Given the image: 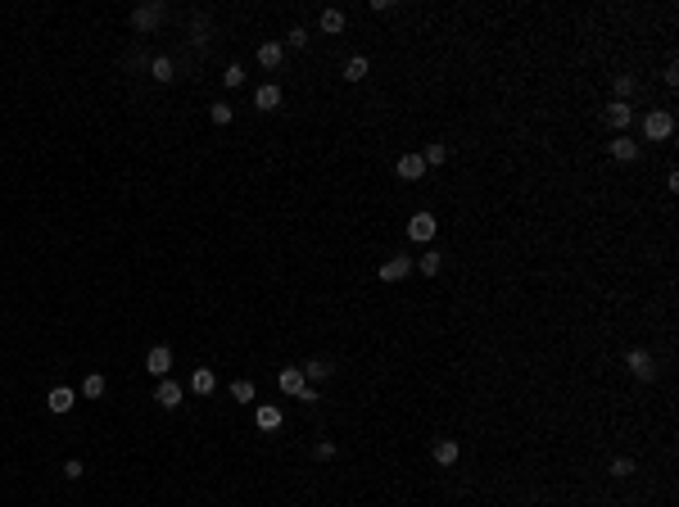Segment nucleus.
I'll return each mask as SVG.
<instances>
[{"label":"nucleus","instance_id":"nucleus-1","mask_svg":"<svg viewBox=\"0 0 679 507\" xmlns=\"http://www.w3.org/2000/svg\"><path fill=\"white\" fill-rule=\"evenodd\" d=\"M671 131H675V113H671V109H652V113L643 118V136H648V141H666Z\"/></svg>","mask_w":679,"mask_h":507},{"label":"nucleus","instance_id":"nucleus-2","mask_svg":"<svg viewBox=\"0 0 679 507\" xmlns=\"http://www.w3.org/2000/svg\"><path fill=\"white\" fill-rule=\"evenodd\" d=\"M625 367L634 371L638 380H652L657 376V362H652V353H648V349H629L625 353Z\"/></svg>","mask_w":679,"mask_h":507},{"label":"nucleus","instance_id":"nucleus-3","mask_svg":"<svg viewBox=\"0 0 679 507\" xmlns=\"http://www.w3.org/2000/svg\"><path fill=\"white\" fill-rule=\"evenodd\" d=\"M408 241H417V245L435 241V213H413V222H408Z\"/></svg>","mask_w":679,"mask_h":507},{"label":"nucleus","instance_id":"nucleus-4","mask_svg":"<svg viewBox=\"0 0 679 507\" xmlns=\"http://www.w3.org/2000/svg\"><path fill=\"white\" fill-rule=\"evenodd\" d=\"M159 23H164V5H141V9H131V27H136V32H155Z\"/></svg>","mask_w":679,"mask_h":507},{"label":"nucleus","instance_id":"nucleus-5","mask_svg":"<svg viewBox=\"0 0 679 507\" xmlns=\"http://www.w3.org/2000/svg\"><path fill=\"white\" fill-rule=\"evenodd\" d=\"M629 118H634V109H629L625 100H611L607 104V127L616 131V136H625V127H629Z\"/></svg>","mask_w":679,"mask_h":507},{"label":"nucleus","instance_id":"nucleus-6","mask_svg":"<svg viewBox=\"0 0 679 507\" xmlns=\"http://www.w3.org/2000/svg\"><path fill=\"white\" fill-rule=\"evenodd\" d=\"M168 367H172V349H168V344H155V349L145 353V371H155V376H168Z\"/></svg>","mask_w":679,"mask_h":507},{"label":"nucleus","instance_id":"nucleus-7","mask_svg":"<svg viewBox=\"0 0 679 507\" xmlns=\"http://www.w3.org/2000/svg\"><path fill=\"white\" fill-rule=\"evenodd\" d=\"M276 385H281V394L299 399V394H303V385H308V380H303V371H299V367H285L281 376H276Z\"/></svg>","mask_w":679,"mask_h":507},{"label":"nucleus","instance_id":"nucleus-8","mask_svg":"<svg viewBox=\"0 0 679 507\" xmlns=\"http://www.w3.org/2000/svg\"><path fill=\"white\" fill-rule=\"evenodd\" d=\"M408 272H413V258H403V254H399V258H389V263L380 267V281H389V285H394V281H403Z\"/></svg>","mask_w":679,"mask_h":507},{"label":"nucleus","instance_id":"nucleus-9","mask_svg":"<svg viewBox=\"0 0 679 507\" xmlns=\"http://www.w3.org/2000/svg\"><path fill=\"white\" fill-rule=\"evenodd\" d=\"M254 422H258V430H276V426H281V408H276V404H258Z\"/></svg>","mask_w":679,"mask_h":507},{"label":"nucleus","instance_id":"nucleus-10","mask_svg":"<svg viewBox=\"0 0 679 507\" xmlns=\"http://www.w3.org/2000/svg\"><path fill=\"white\" fill-rule=\"evenodd\" d=\"M155 399H159V408H181V385L177 380H159Z\"/></svg>","mask_w":679,"mask_h":507},{"label":"nucleus","instance_id":"nucleus-11","mask_svg":"<svg viewBox=\"0 0 679 507\" xmlns=\"http://www.w3.org/2000/svg\"><path fill=\"white\" fill-rule=\"evenodd\" d=\"M73 399H78V394H73L69 385H55L50 394H45V404H50V413H69V408H73Z\"/></svg>","mask_w":679,"mask_h":507},{"label":"nucleus","instance_id":"nucleus-12","mask_svg":"<svg viewBox=\"0 0 679 507\" xmlns=\"http://www.w3.org/2000/svg\"><path fill=\"white\" fill-rule=\"evenodd\" d=\"M299 371H303V380H308V385H317V380L331 376V362H327V358H308Z\"/></svg>","mask_w":679,"mask_h":507},{"label":"nucleus","instance_id":"nucleus-13","mask_svg":"<svg viewBox=\"0 0 679 507\" xmlns=\"http://www.w3.org/2000/svg\"><path fill=\"white\" fill-rule=\"evenodd\" d=\"M422 172H426L422 155H399V177H403V181H417Z\"/></svg>","mask_w":679,"mask_h":507},{"label":"nucleus","instance_id":"nucleus-14","mask_svg":"<svg viewBox=\"0 0 679 507\" xmlns=\"http://www.w3.org/2000/svg\"><path fill=\"white\" fill-rule=\"evenodd\" d=\"M281 55H285L281 41H263V45H258V64H263V69H276V64H281Z\"/></svg>","mask_w":679,"mask_h":507},{"label":"nucleus","instance_id":"nucleus-15","mask_svg":"<svg viewBox=\"0 0 679 507\" xmlns=\"http://www.w3.org/2000/svg\"><path fill=\"white\" fill-rule=\"evenodd\" d=\"M254 104H258V109H276V104H281V86H272V82L258 86V91H254Z\"/></svg>","mask_w":679,"mask_h":507},{"label":"nucleus","instance_id":"nucleus-16","mask_svg":"<svg viewBox=\"0 0 679 507\" xmlns=\"http://www.w3.org/2000/svg\"><path fill=\"white\" fill-rule=\"evenodd\" d=\"M611 159H620V164H629V159H638V145L629 136H616L611 141Z\"/></svg>","mask_w":679,"mask_h":507},{"label":"nucleus","instance_id":"nucleus-17","mask_svg":"<svg viewBox=\"0 0 679 507\" xmlns=\"http://www.w3.org/2000/svg\"><path fill=\"white\" fill-rule=\"evenodd\" d=\"M150 78H155V82H172V78H177V64H172L168 55H159V59L150 64Z\"/></svg>","mask_w":679,"mask_h":507},{"label":"nucleus","instance_id":"nucleus-18","mask_svg":"<svg viewBox=\"0 0 679 507\" xmlns=\"http://www.w3.org/2000/svg\"><path fill=\"white\" fill-rule=\"evenodd\" d=\"M213 385H217V376L208 367H199L195 376H190V390H195V394H213Z\"/></svg>","mask_w":679,"mask_h":507},{"label":"nucleus","instance_id":"nucleus-19","mask_svg":"<svg viewBox=\"0 0 679 507\" xmlns=\"http://www.w3.org/2000/svg\"><path fill=\"white\" fill-rule=\"evenodd\" d=\"M317 27H322V32H331V36H336V32H344V14H340V9H322Z\"/></svg>","mask_w":679,"mask_h":507},{"label":"nucleus","instance_id":"nucleus-20","mask_svg":"<svg viewBox=\"0 0 679 507\" xmlns=\"http://www.w3.org/2000/svg\"><path fill=\"white\" fill-rule=\"evenodd\" d=\"M435 462L439 466H453L457 462V439H439V444H435Z\"/></svg>","mask_w":679,"mask_h":507},{"label":"nucleus","instance_id":"nucleus-21","mask_svg":"<svg viewBox=\"0 0 679 507\" xmlns=\"http://www.w3.org/2000/svg\"><path fill=\"white\" fill-rule=\"evenodd\" d=\"M367 78V59H362V55H353L349 64H344V82H362Z\"/></svg>","mask_w":679,"mask_h":507},{"label":"nucleus","instance_id":"nucleus-22","mask_svg":"<svg viewBox=\"0 0 679 507\" xmlns=\"http://www.w3.org/2000/svg\"><path fill=\"white\" fill-rule=\"evenodd\" d=\"M444 159H448V145H426V150H422V164H426V168H439Z\"/></svg>","mask_w":679,"mask_h":507},{"label":"nucleus","instance_id":"nucleus-23","mask_svg":"<svg viewBox=\"0 0 679 507\" xmlns=\"http://www.w3.org/2000/svg\"><path fill=\"white\" fill-rule=\"evenodd\" d=\"M231 113H236V109H231V104H227V100H217V104H213V109H208V118H213V122H217V127H227V122H231Z\"/></svg>","mask_w":679,"mask_h":507},{"label":"nucleus","instance_id":"nucleus-24","mask_svg":"<svg viewBox=\"0 0 679 507\" xmlns=\"http://www.w3.org/2000/svg\"><path fill=\"white\" fill-rule=\"evenodd\" d=\"M231 399H236V404H254V385H250V380H236V385H231Z\"/></svg>","mask_w":679,"mask_h":507},{"label":"nucleus","instance_id":"nucleus-25","mask_svg":"<svg viewBox=\"0 0 679 507\" xmlns=\"http://www.w3.org/2000/svg\"><path fill=\"white\" fill-rule=\"evenodd\" d=\"M634 95V78L629 73H616V100H629Z\"/></svg>","mask_w":679,"mask_h":507},{"label":"nucleus","instance_id":"nucleus-26","mask_svg":"<svg viewBox=\"0 0 679 507\" xmlns=\"http://www.w3.org/2000/svg\"><path fill=\"white\" fill-rule=\"evenodd\" d=\"M82 394H86V399H100V394H104V376H86V380H82Z\"/></svg>","mask_w":679,"mask_h":507},{"label":"nucleus","instance_id":"nucleus-27","mask_svg":"<svg viewBox=\"0 0 679 507\" xmlns=\"http://www.w3.org/2000/svg\"><path fill=\"white\" fill-rule=\"evenodd\" d=\"M222 82H227V86H245V69H241V64H227Z\"/></svg>","mask_w":679,"mask_h":507},{"label":"nucleus","instance_id":"nucleus-28","mask_svg":"<svg viewBox=\"0 0 679 507\" xmlns=\"http://www.w3.org/2000/svg\"><path fill=\"white\" fill-rule=\"evenodd\" d=\"M439 263H444V258H439L435 250H426V254H422V272H426V276H435V272H439Z\"/></svg>","mask_w":679,"mask_h":507},{"label":"nucleus","instance_id":"nucleus-29","mask_svg":"<svg viewBox=\"0 0 679 507\" xmlns=\"http://www.w3.org/2000/svg\"><path fill=\"white\" fill-rule=\"evenodd\" d=\"M611 476H616V480H625V476H634V462H629V457H616V462H611Z\"/></svg>","mask_w":679,"mask_h":507},{"label":"nucleus","instance_id":"nucleus-30","mask_svg":"<svg viewBox=\"0 0 679 507\" xmlns=\"http://www.w3.org/2000/svg\"><path fill=\"white\" fill-rule=\"evenodd\" d=\"M285 41L299 50V45H308V32H303V27H290V36H285Z\"/></svg>","mask_w":679,"mask_h":507},{"label":"nucleus","instance_id":"nucleus-31","mask_svg":"<svg viewBox=\"0 0 679 507\" xmlns=\"http://www.w3.org/2000/svg\"><path fill=\"white\" fill-rule=\"evenodd\" d=\"M86 471V466L78 462V457H69V462H64V476H69V480H78V476Z\"/></svg>","mask_w":679,"mask_h":507},{"label":"nucleus","instance_id":"nucleus-32","mask_svg":"<svg viewBox=\"0 0 679 507\" xmlns=\"http://www.w3.org/2000/svg\"><path fill=\"white\" fill-rule=\"evenodd\" d=\"M317 457H322V462H331V457H336V444H331V439H322V444H317Z\"/></svg>","mask_w":679,"mask_h":507}]
</instances>
